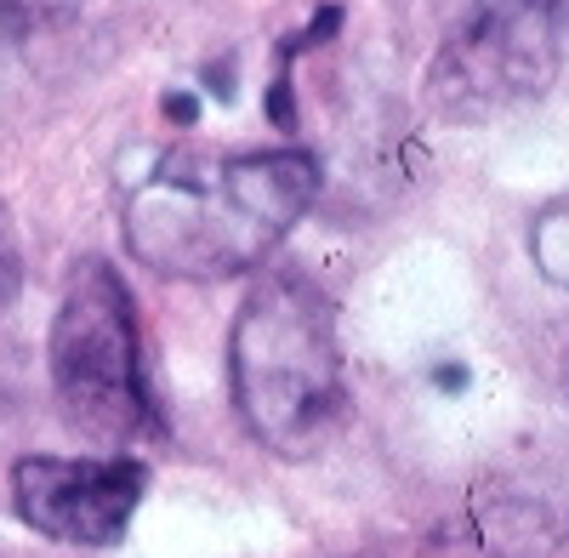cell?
<instances>
[{
  "label": "cell",
  "mask_w": 569,
  "mask_h": 558,
  "mask_svg": "<svg viewBox=\"0 0 569 558\" xmlns=\"http://www.w3.org/2000/svg\"><path fill=\"white\" fill-rule=\"evenodd\" d=\"M319 182L308 149H160L126 182V257L188 286L240 279L308 217Z\"/></svg>",
  "instance_id": "6da1fadb"
},
{
  "label": "cell",
  "mask_w": 569,
  "mask_h": 558,
  "mask_svg": "<svg viewBox=\"0 0 569 558\" xmlns=\"http://www.w3.org/2000/svg\"><path fill=\"white\" fill-rule=\"evenodd\" d=\"M228 388L246 434L284 456H319L348 422V365L337 308L297 268H268L228 331Z\"/></svg>",
  "instance_id": "7a4b0ae2"
},
{
  "label": "cell",
  "mask_w": 569,
  "mask_h": 558,
  "mask_svg": "<svg viewBox=\"0 0 569 558\" xmlns=\"http://www.w3.org/2000/svg\"><path fill=\"white\" fill-rule=\"evenodd\" d=\"M46 365H52L58 410L74 434L114 445L120 456L126 445L160 434L137 302L109 257H80L69 268L52 337H46Z\"/></svg>",
  "instance_id": "3957f363"
},
{
  "label": "cell",
  "mask_w": 569,
  "mask_h": 558,
  "mask_svg": "<svg viewBox=\"0 0 569 558\" xmlns=\"http://www.w3.org/2000/svg\"><path fill=\"white\" fill-rule=\"evenodd\" d=\"M563 63L558 0H472L461 23L439 40L421 98L439 120H496L541 98Z\"/></svg>",
  "instance_id": "277c9868"
},
{
  "label": "cell",
  "mask_w": 569,
  "mask_h": 558,
  "mask_svg": "<svg viewBox=\"0 0 569 558\" xmlns=\"http://www.w3.org/2000/svg\"><path fill=\"white\" fill-rule=\"evenodd\" d=\"M149 468L137 456H23L12 468V507L18 519L63 547H120Z\"/></svg>",
  "instance_id": "5b68a950"
},
{
  "label": "cell",
  "mask_w": 569,
  "mask_h": 558,
  "mask_svg": "<svg viewBox=\"0 0 569 558\" xmlns=\"http://www.w3.org/2000/svg\"><path fill=\"white\" fill-rule=\"evenodd\" d=\"M530 262L552 279V286L569 291V195L536 211V222H530Z\"/></svg>",
  "instance_id": "8992f818"
},
{
  "label": "cell",
  "mask_w": 569,
  "mask_h": 558,
  "mask_svg": "<svg viewBox=\"0 0 569 558\" xmlns=\"http://www.w3.org/2000/svg\"><path fill=\"white\" fill-rule=\"evenodd\" d=\"M23 291V251H18V228L7 217V206H0V313H7Z\"/></svg>",
  "instance_id": "52a82bcc"
}]
</instances>
